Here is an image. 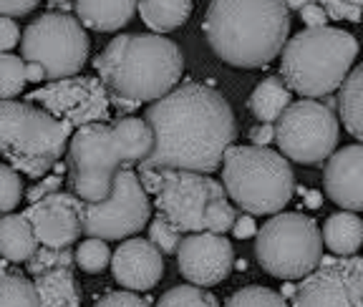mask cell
Listing matches in <instances>:
<instances>
[{
	"label": "cell",
	"mask_w": 363,
	"mask_h": 307,
	"mask_svg": "<svg viewBox=\"0 0 363 307\" xmlns=\"http://www.w3.org/2000/svg\"><path fill=\"white\" fill-rule=\"evenodd\" d=\"M144 119L152 129L154 144L142 164L154 169L212 174L220 169L225 149L238 137V124L227 98L194 81L174 86L149 103Z\"/></svg>",
	"instance_id": "obj_1"
},
{
	"label": "cell",
	"mask_w": 363,
	"mask_h": 307,
	"mask_svg": "<svg viewBox=\"0 0 363 307\" xmlns=\"http://www.w3.org/2000/svg\"><path fill=\"white\" fill-rule=\"evenodd\" d=\"M94 66L108 101L121 114H129L179 83L184 53L174 40L162 38V33H131L113 38Z\"/></svg>",
	"instance_id": "obj_2"
},
{
	"label": "cell",
	"mask_w": 363,
	"mask_h": 307,
	"mask_svg": "<svg viewBox=\"0 0 363 307\" xmlns=\"http://www.w3.org/2000/svg\"><path fill=\"white\" fill-rule=\"evenodd\" d=\"M290 33L283 0H212L204 35L217 58L235 69H262L278 58Z\"/></svg>",
	"instance_id": "obj_3"
},
{
	"label": "cell",
	"mask_w": 363,
	"mask_h": 307,
	"mask_svg": "<svg viewBox=\"0 0 363 307\" xmlns=\"http://www.w3.org/2000/svg\"><path fill=\"white\" fill-rule=\"evenodd\" d=\"M280 53V79L290 91L320 98L333 93L353 69L358 40L348 30L318 25L288 38Z\"/></svg>",
	"instance_id": "obj_4"
},
{
	"label": "cell",
	"mask_w": 363,
	"mask_h": 307,
	"mask_svg": "<svg viewBox=\"0 0 363 307\" xmlns=\"http://www.w3.org/2000/svg\"><path fill=\"white\" fill-rule=\"evenodd\" d=\"M74 129L30 101L0 98V156L18 174L40 179L66 154Z\"/></svg>",
	"instance_id": "obj_5"
},
{
	"label": "cell",
	"mask_w": 363,
	"mask_h": 307,
	"mask_svg": "<svg viewBox=\"0 0 363 307\" xmlns=\"http://www.w3.org/2000/svg\"><path fill=\"white\" fill-rule=\"evenodd\" d=\"M222 187L227 199L245 214L260 216L283 212L293 199L295 177L283 154L267 146H230L222 154Z\"/></svg>",
	"instance_id": "obj_6"
},
{
	"label": "cell",
	"mask_w": 363,
	"mask_h": 307,
	"mask_svg": "<svg viewBox=\"0 0 363 307\" xmlns=\"http://www.w3.org/2000/svg\"><path fill=\"white\" fill-rule=\"evenodd\" d=\"M255 255L260 267L278 279H301L318 267L323 257V237L311 216L298 212H275L255 232Z\"/></svg>",
	"instance_id": "obj_7"
},
{
	"label": "cell",
	"mask_w": 363,
	"mask_h": 307,
	"mask_svg": "<svg viewBox=\"0 0 363 307\" xmlns=\"http://www.w3.org/2000/svg\"><path fill=\"white\" fill-rule=\"evenodd\" d=\"M68 174L81 202H101L111 194L113 174L126 166L124 154L106 121H94L74 129L68 137Z\"/></svg>",
	"instance_id": "obj_8"
},
{
	"label": "cell",
	"mask_w": 363,
	"mask_h": 307,
	"mask_svg": "<svg viewBox=\"0 0 363 307\" xmlns=\"http://www.w3.org/2000/svg\"><path fill=\"white\" fill-rule=\"evenodd\" d=\"M23 61H35L45 69V81L74 76L89 58V35L71 13H45L35 18L21 35Z\"/></svg>",
	"instance_id": "obj_9"
},
{
	"label": "cell",
	"mask_w": 363,
	"mask_h": 307,
	"mask_svg": "<svg viewBox=\"0 0 363 307\" xmlns=\"http://www.w3.org/2000/svg\"><path fill=\"white\" fill-rule=\"evenodd\" d=\"M280 154L285 159H293L298 164H320L338 146V116L333 111V103H320L313 98L290 101L283 108V114L272 121Z\"/></svg>",
	"instance_id": "obj_10"
},
{
	"label": "cell",
	"mask_w": 363,
	"mask_h": 307,
	"mask_svg": "<svg viewBox=\"0 0 363 307\" xmlns=\"http://www.w3.org/2000/svg\"><path fill=\"white\" fill-rule=\"evenodd\" d=\"M152 219L149 194L131 166L113 174L111 194L101 202H81V234L99 239H126Z\"/></svg>",
	"instance_id": "obj_11"
},
{
	"label": "cell",
	"mask_w": 363,
	"mask_h": 307,
	"mask_svg": "<svg viewBox=\"0 0 363 307\" xmlns=\"http://www.w3.org/2000/svg\"><path fill=\"white\" fill-rule=\"evenodd\" d=\"M222 197H227L225 187L210 174L164 169L162 187L154 192V204L159 209V216H164L179 232H202L204 204L210 199H222Z\"/></svg>",
	"instance_id": "obj_12"
},
{
	"label": "cell",
	"mask_w": 363,
	"mask_h": 307,
	"mask_svg": "<svg viewBox=\"0 0 363 307\" xmlns=\"http://www.w3.org/2000/svg\"><path fill=\"white\" fill-rule=\"evenodd\" d=\"M30 103L45 108L56 119L66 121L71 129H79L94 121H108L111 101L99 79L91 76H63L51 81L28 96Z\"/></svg>",
	"instance_id": "obj_13"
},
{
	"label": "cell",
	"mask_w": 363,
	"mask_h": 307,
	"mask_svg": "<svg viewBox=\"0 0 363 307\" xmlns=\"http://www.w3.org/2000/svg\"><path fill=\"white\" fill-rule=\"evenodd\" d=\"M298 307H361L363 305V262L356 255L348 260L320 257L293 292Z\"/></svg>",
	"instance_id": "obj_14"
},
{
	"label": "cell",
	"mask_w": 363,
	"mask_h": 307,
	"mask_svg": "<svg viewBox=\"0 0 363 307\" xmlns=\"http://www.w3.org/2000/svg\"><path fill=\"white\" fill-rule=\"evenodd\" d=\"M174 255L182 277L199 287H215L225 282L235 265V250L230 239H225V234L207 232V229L182 237Z\"/></svg>",
	"instance_id": "obj_15"
},
{
	"label": "cell",
	"mask_w": 363,
	"mask_h": 307,
	"mask_svg": "<svg viewBox=\"0 0 363 307\" xmlns=\"http://www.w3.org/2000/svg\"><path fill=\"white\" fill-rule=\"evenodd\" d=\"M30 222L38 245L45 247H71L81 237V199L76 194L56 192L30 202L23 212Z\"/></svg>",
	"instance_id": "obj_16"
},
{
	"label": "cell",
	"mask_w": 363,
	"mask_h": 307,
	"mask_svg": "<svg viewBox=\"0 0 363 307\" xmlns=\"http://www.w3.org/2000/svg\"><path fill=\"white\" fill-rule=\"evenodd\" d=\"M108 265H111L113 279L134 292H149L164 274V257L157 250V245L152 239H139L134 234L131 239L126 237V242H121Z\"/></svg>",
	"instance_id": "obj_17"
},
{
	"label": "cell",
	"mask_w": 363,
	"mask_h": 307,
	"mask_svg": "<svg viewBox=\"0 0 363 307\" xmlns=\"http://www.w3.org/2000/svg\"><path fill=\"white\" fill-rule=\"evenodd\" d=\"M325 164V194L340 209L361 212L363 207V146L351 144L333 151Z\"/></svg>",
	"instance_id": "obj_18"
},
{
	"label": "cell",
	"mask_w": 363,
	"mask_h": 307,
	"mask_svg": "<svg viewBox=\"0 0 363 307\" xmlns=\"http://www.w3.org/2000/svg\"><path fill=\"white\" fill-rule=\"evenodd\" d=\"M139 0H74L76 18L84 28L96 33H116L136 13Z\"/></svg>",
	"instance_id": "obj_19"
},
{
	"label": "cell",
	"mask_w": 363,
	"mask_h": 307,
	"mask_svg": "<svg viewBox=\"0 0 363 307\" xmlns=\"http://www.w3.org/2000/svg\"><path fill=\"white\" fill-rule=\"evenodd\" d=\"M38 305L43 307H79L81 292L71 267H51L33 274Z\"/></svg>",
	"instance_id": "obj_20"
},
{
	"label": "cell",
	"mask_w": 363,
	"mask_h": 307,
	"mask_svg": "<svg viewBox=\"0 0 363 307\" xmlns=\"http://www.w3.org/2000/svg\"><path fill=\"white\" fill-rule=\"evenodd\" d=\"M323 237L325 247H328L333 255L340 257H348V255H356L361 250V242H363V222L358 212L351 209H343L338 214H330L323 224Z\"/></svg>",
	"instance_id": "obj_21"
},
{
	"label": "cell",
	"mask_w": 363,
	"mask_h": 307,
	"mask_svg": "<svg viewBox=\"0 0 363 307\" xmlns=\"http://www.w3.org/2000/svg\"><path fill=\"white\" fill-rule=\"evenodd\" d=\"M111 126V134L119 144L121 154H124V161L126 166H136L142 164L144 159L149 156L152 151V129H149L147 119H136V116H121L116 119Z\"/></svg>",
	"instance_id": "obj_22"
},
{
	"label": "cell",
	"mask_w": 363,
	"mask_h": 307,
	"mask_svg": "<svg viewBox=\"0 0 363 307\" xmlns=\"http://www.w3.org/2000/svg\"><path fill=\"white\" fill-rule=\"evenodd\" d=\"M38 247L33 227L23 214H6L0 219V257L13 265L26 262Z\"/></svg>",
	"instance_id": "obj_23"
},
{
	"label": "cell",
	"mask_w": 363,
	"mask_h": 307,
	"mask_svg": "<svg viewBox=\"0 0 363 307\" xmlns=\"http://www.w3.org/2000/svg\"><path fill=\"white\" fill-rule=\"evenodd\" d=\"M340 93L335 98L338 106V119L343 121V129L353 139H363V69L353 66L348 76L340 81Z\"/></svg>",
	"instance_id": "obj_24"
},
{
	"label": "cell",
	"mask_w": 363,
	"mask_h": 307,
	"mask_svg": "<svg viewBox=\"0 0 363 307\" xmlns=\"http://www.w3.org/2000/svg\"><path fill=\"white\" fill-rule=\"evenodd\" d=\"M142 21L157 33H172L192 16V0H142L136 3Z\"/></svg>",
	"instance_id": "obj_25"
},
{
	"label": "cell",
	"mask_w": 363,
	"mask_h": 307,
	"mask_svg": "<svg viewBox=\"0 0 363 307\" xmlns=\"http://www.w3.org/2000/svg\"><path fill=\"white\" fill-rule=\"evenodd\" d=\"M290 103V88L285 86V81L280 76H270V79H262L255 86V91L250 96L247 106L252 111L257 121L262 124H272L283 114V108Z\"/></svg>",
	"instance_id": "obj_26"
},
{
	"label": "cell",
	"mask_w": 363,
	"mask_h": 307,
	"mask_svg": "<svg viewBox=\"0 0 363 307\" xmlns=\"http://www.w3.org/2000/svg\"><path fill=\"white\" fill-rule=\"evenodd\" d=\"M0 307H40L35 287L26 274H0Z\"/></svg>",
	"instance_id": "obj_27"
},
{
	"label": "cell",
	"mask_w": 363,
	"mask_h": 307,
	"mask_svg": "<svg viewBox=\"0 0 363 307\" xmlns=\"http://www.w3.org/2000/svg\"><path fill=\"white\" fill-rule=\"evenodd\" d=\"M26 61L8 51H0V98H16L26 88Z\"/></svg>",
	"instance_id": "obj_28"
},
{
	"label": "cell",
	"mask_w": 363,
	"mask_h": 307,
	"mask_svg": "<svg viewBox=\"0 0 363 307\" xmlns=\"http://www.w3.org/2000/svg\"><path fill=\"white\" fill-rule=\"evenodd\" d=\"M217 307V297L212 292H207V287H199V284H179V287H172L164 295L159 297V307Z\"/></svg>",
	"instance_id": "obj_29"
},
{
	"label": "cell",
	"mask_w": 363,
	"mask_h": 307,
	"mask_svg": "<svg viewBox=\"0 0 363 307\" xmlns=\"http://www.w3.org/2000/svg\"><path fill=\"white\" fill-rule=\"evenodd\" d=\"M108 260H111V250H108L106 239L89 237L81 242V247L74 252V265H79L84 272H104L108 267Z\"/></svg>",
	"instance_id": "obj_30"
},
{
	"label": "cell",
	"mask_w": 363,
	"mask_h": 307,
	"mask_svg": "<svg viewBox=\"0 0 363 307\" xmlns=\"http://www.w3.org/2000/svg\"><path fill=\"white\" fill-rule=\"evenodd\" d=\"M30 274H38L51 267H74V252L71 247H35L33 255L26 260Z\"/></svg>",
	"instance_id": "obj_31"
},
{
	"label": "cell",
	"mask_w": 363,
	"mask_h": 307,
	"mask_svg": "<svg viewBox=\"0 0 363 307\" xmlns=\"http://www.w3.org/2000/svg\"><path fill=\"white\" fill-rule=\"evenodd\" d=\"M230 307H285V297L275 290H267L260 284H252V287H242V290L235 292L230 300Z\"/></svg>",
	"instance_id": "obj_32"
},
{
	"label": "cell",
	"mask_w": 363,
	"mask_h": 307,
	"mask_svg": "<svg viewBox=\"0 0 363 307\" xmlns=\"http://www.w3.org/2000/svg\"><path fill=\"white\" fill-rule=\"evenodd\" d=\"M204 229L212 234H225L233 229V222L235 216H238V212H235V207L227 202V197H222V199H210L207 204H204Z\"/></svg>",
	"instance_id": "obj_33"
},
{
	"label": "cell",
	"mask_w": 363,
	"mask_h": 307,
	"mask_svg": "<svg viewBox=\"0 0 363 307\" xmlns=\"http://www.w3.org/2000/svg\"><path fill=\"white\" fill-rule=\"evenodd\" d=\"M23 179L13 166L0 164V214H8L21 204Z\"/></svg>",
	"instance_id": "obj_34"
},
{
	"label": "cell",
	"mask_w": 363,
	"mask_h": 307,
	"mask_svg": "<svg viewBox=\"0 0 363 307\" xmlns=\"http://www.w3.org/2000/svg\"><path fill=\"white\" fill-rule=\"evenodd\" d=\"M149 239L157 245V250L162 252V255H174L182 242V232L174 224L167 222L164 216H157V219L149 224Z\"/></svg>",
	"instance_id": "obj_35"
},
{
	"label": "cell",
	"mask_w": 363,
	"mask_h": 307,
	"mask_svg": "<svg viewBox=\"0 0 363 307\" xmlns=\"http://www.w3.org/2000/svg\"><path fill=\"white\" fill-rule=\"evenodd\" d=\"M320 8L325 11L328 21H361V6H353L348 0H320Z\"/></svg>",
	"instance_id": "obj_36"
},
{
	"label": "cell",
	"mask_w": 363,
	"mask_h": 307,
	"mask_svg": "<svg viewBox=\"0 0 363 307\" xmlns=\"http://www.w3.org/2000/svg\"><path fill=\"white\" fill-rule=\"evenodd\" d=\"M96 305L99 307H147L149 300H142L134 290H126V292H108Z\"/></svg>",
	"instance_id": "obj_37"
},
{
	"label": "cell",
	"mask_w": 363,
	"mask_h": 307,
	"mask_svg": "<svg viewBox=\"0 0 363 307\" xmlns=\"http://www.w3.org/2000/svg\"><path fill=\"white\" fill-rule=\"evenodd\" d=\"M21 40V28L13 18L0 16V51H11V48L18 46Z\"/></svg>",
	"instance_id": "obj_38"
},
{
	"label": "cell",
	"mask_w": 363,
	"mask_h": 307,
	"mask_svg": "<svg viewBox=\"0 0 363 307\" xmlns=\"http://www.w3.org/2000/svg\"><path fill=\"white\" fill-rule=\"evenodd\" d=\"M298 13H301V21L308 25V28H318V25H325L328 23V16H325V11L320 8V3H306V6L298 8Z\"/></svg>",
	"instance_id": "obj_39"
},
{
	"label": "cell",
	"mask_w": 363,
	"mask_h": 307,
	"mask_svg": "<svg viewBox=\"0 0 363 307\" xmlns=\"http://www.w3.org/2000/svg\"><path fill=\"white\" fill-rule=\"evenodd\" d=\"M38 3L40 0H0V16H28L38 8Z\"/></svg>",
	"instance_id": "obj_40"
},
{
	"label": "cell",
	"mask_w": 363,
	"mask_h": 307,
	"mask_svg": "<svg viewBox=\"0 0 363 307\" xmlns=\"http://www.w3.org/2000/svg\"><path fill=\"white\" fill-rule=\"evenodd\" d=\"M139 182H142L144 192L147 194H154L159 187H162V179H164V169H154V166H144L139 164Z\"/></svg>",
	"instance_id": "obj_41"
},
{
	"label": "cell",
	"mask_w": 363,
	"mask_h": 307,
	"mask_svg": "<svg viewBox=\"0 0 363 307\" xmlns=\"http://www.w3.org/2000/svg\"><path fill=\"white\" fill-rule=\"evenodd\" d=\"M61 182H63L61 177H48V174H43V177L38 179V184H35L33 189H28L26 197H28V202H35V199H40V197H45V194L61 189Z\"/></svg>",
	"instance_id": "obj_42"
},
{
	"label": "cell",
	"mask_w": 363,
	"mask_h": 307,
	"mask_svg": "<svg viewBox=\"0 0 363 307\" xmlns=\"http://www.w3.org/2000/svg\"><path fill=\"white\" fill-rule=\"evenodd\" d=\"M233 232H235V237H238V239H250V237H255L257 227H255V219H252V214L235 216Z\"/></svg>",
	"instance_id": "obj_43"
},
{
	"label": "cell",
	"mask_w": 363,
	"mask_h": 307,
	"mask_svg": "<svg viewBox=\"0 0 363 307\" xmlns=\"http://www.w3.org/2000/svg\"><path fill=\"white\" fill-rule=\"evenodd\" d=\"M272 137H275L272 124H262V121H260V126H255V129L250 131V139H252L255 146H267V144L272 141Z\"/></svg>",
	"instance_id": "obj_44"
},
{
	"label": "cell",
	"mask_w": 363,
	"mask_h": 307,
	"mask_svg": "<svg viewBox=\"0 0 363 307\" xmlns=\"http://www.w3.org/2000/svg\"><path fill=\"white\" fill-rule=\"evenodd\" d=\"M26 81H30V83L45 81V69L35 61H26Z\"/></svg>",
	"instance_id": "obj_45"
},
{
	"label": "cell",
	"mask_w": 363,
	"mask_h": 307,
	"mask_svg": "<svg viewBox=\"0 0 363 307\" xmlns=\"http://www.w3.org/2000/svg\"><path fill=\"white\" fill-rule=\"evenodd\" d=\"M303 194H306V204L311 207V209L320 207V194H318V192H303Z\"/></svg>",
	"instance_id": "obj_46"
},
{
	"label": "cell",
	"mask_w": 363,
	"mask_h": 307,
	"mask_svg": "<svg viewBox=\"0 0 363 307\" xmlns=\"http://www.w3.org/2000/svg\"><path fill=\"white\" fill-rule=\"evenodd\" d=\"M283 3H285V8H288V11H298L301 6H306V3H313V0H283Z\"/></svg>",
	"instance_id": "obj_47"
},
{
	"label": "cell",
	"mask_w": 363,
	"mask_h": 307,
	"mask_svg": "<svg viewBox=\"0 0 363 307\" xmlns=\"http://www.w3.org/2000/svg\"><path fill=\"white\" fill-rule=\"evenodd\" d=\"M48 3H51V6H61L63 11H66V8H71V3H74V0H48Z\"/></svg>",
	"instance_id": "obj_48"
},
{
	"label": "cell",
	"mask_w": 363,
	"mask_h": 307,
	"mask_svg": "<svg viewBox=\"0 0 363 307\" xmlns=\"http://www.w3.org/2000/svg\"><path fill=\"white\" fill-rule=\"evenodd\" d=\"M6 272H8V260L0 257V274H6Z\"/></svg>",
	"instance_id": "obj_49"
},
{
	"label": "cell",
	"mask_w": 363,
	"mask_h": 307,
	"mask_svg": "<svg viewBox=\"0 0 363 307\" xmlns=\"http://www.w3.org/2000/svg\"><path fill=\"white\" fill-rule=\"evenodd\" d=\"M348 3H353V6H361L363 0H348Z\"/></svg>",
	"instance_id": "obj_50"
}]
</instances>
